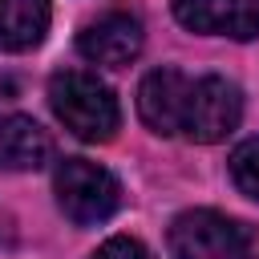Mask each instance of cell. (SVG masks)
<instances>
[{"label": "cell", "instance_id": "obj_1", "mask_svg": "<svg viewBox=\"0 0 259 259\" xmlns=\"http://www.w3.org/2000/svg\"><path fill=\"white\" fill-rule=\"evenodd\" d=\"M49 105L57 113V121L81 138V142H109L121 125V109L117 97L105 81H97L85 69H61L49 81Z\"/></svg>", "mask_w": 259, "mask_h": 259}, {"label": "cell", "instance_id": "obj_2", "mask_svg": "<svg viewBox=\"0 0 259 259\" xmlns=\"http://www.w3.org/2000/svg\"><path fill=\"white\" fill-rule=\"evenodd\" d=\"M53 190H57V206L65 210V219H73L77 227H93V223H105L117 206H121V182L89 162V158H65L57 166V178H53Z\"/></svg>", "mask_w": 259, "mask_h": 259}, {"label": "cell", "instance_id": "obj_3", "mask_svg": "<svg viewBox=\"0 0 259 259\" xmlns=\"http://www.w3.org/2000/svg\"><path fill=\"white\" fill-rule=\"evenodd\" d=\"M170 255L174 259H247L251 231L247 223L219 210H186L170 227Z\"/></svg>", "mask_w": 259, "mask_h": 259}, {"label": "cell", "instance_id": "obj_4", "mask_svg": "<svg viewBox=\"0 0 259 259\" xmlns=\"http://www.w3.org/2000/svg\"><path fill=\"white\" fill-rule=\"evenodd\" d=\"M239 117H243V97L239 89L227 81V77H198L190 85V105H186V125L182 134L190 142H223L227 134L239 130Z\"/></svg>", "mask_w": 259, "mask_h": 259}, {"label": "cell", "instance_id": "obj_5", "mask_svg": "<svg viewBox=\"0 0 259 259\" xmlns=\"http://www.w3.org/2000/svg\"><path fill=\"white\" fill-rule=\"evenodd\" d=\"M174 20L202 36L255 40L259 36V0H174Z\"/></svg>", "mask_w": 259, "mask_h": 259}, {"label": "cell", "instance_id": "obj_6", "mask_svg": "<svg viewBox=\"0 0 259 259\" xmlns=\"http://www.w3.org/2000/svg\"><path fill=\"white\" fill-rule=\"evenodd\" d=\"M190 85L194 81L186 73H178V69H154V73H146L142 85H138V113H142V121L154 134H162V138L182 134L186 105H190Z\"/></svg>", "mask_w": 259, "mask_h": 259}, {"label": "cell", "instance_id": "obj_7", "mask_svg": "<svg viewBox=\"0 0 259 259\" xmlns=\"http://www.w3.org/2000/svg\"><path fill=\"white\" fill-rule=\"evenodd\" d=\"M77 49L93 65L121 69V65H130L142 53V20L134 12H101L97 20H89L81 28Z\"/></svg>", "mask_w": 259, "mask_h": 259}, {"label": "cell", "instance_id": "obj_8", "mask_svg": "<svg viewBox=\"0 0 259 259\" xmlns=\"http://www.w3.org/2000/svg\"><path fill=\"white\" fill-rule=\"evenodd\" d=\"M53 158V138L24 113H0V170H40Z\"/></svg>", "mask_w": 259, "mask_h": 259}, {"label": "cell", "instance_id": "obj_9", "mask_svg": "<svg viewBox=\"0 0 259 259\" xmlns=\"http://www.w3.org/2000/svg\"><path fill=\"white\" fill-rule=\"evenodd\" d=\"M49 0H0V49L28 53L49 32Z\"/></svg>", "mask_w": 259, "mask_h": 259}, {"label": "cell", "instance_id": "obj_10", "mask_svg": "<svg viewBox=\"0 0 259 259\" xmlns=\"http://www.w3.org/2000/svg\"><path fill=\"white\" fill-rule=\"evenodd\" d=\"M231 178H235V186H239L247 198L259 202V138L243 142V146L231 154Z\"/></svg>", "mask_w": 259, "mask_h": 259}, {"label": "cell", "instance_id": "obj_11", "mask_svg": "<svg viewBox=\"0 0 259 259\" xmlns=\"http://www.w3.org/2000/svg\"><path fill=\"white\" fill-rule=\"evenodd\" d=\"M93 259H154L138 239H125V235H117V239H105L97 251H93Z\"/></svg>", "mask_w": 259, "mask_h": 259}, {"label": "cell", "instance_id": "obj_12", "mask_svg": "<svg viewBox=\"0 0 259 259\" xmlns=\"http://www.w3.org/2000/svg\"><path fill=\"white\" fill-rule=\"evenodd\" d=\"M16 97H20V85H16V77L0 73V109H4V105H12Z\"/></svg>", "mask_w": 259, "mask_h": 259}]
</instances>
